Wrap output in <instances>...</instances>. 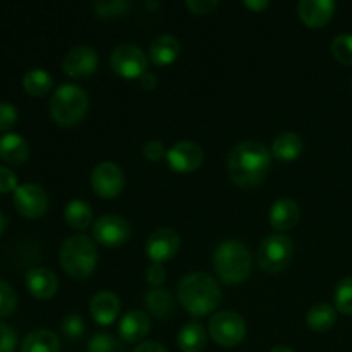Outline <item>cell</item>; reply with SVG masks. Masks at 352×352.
I'll return each mask as SVG.
<instances>
[{
  "mask_svg": "<svg viewBox=\"0 0 352 352\" xmlns=\"http://www.w3.org/2000/svg\"><path fill=\"white\" fill-rule=\"evenodd\" d=\"M272 151L260 141H243L236 144L227 158L229 177L239 188L261 184L270 170Z\"/></svg>",
  "mask_w": 352,
  "mask_h": 352,
  "instance_id": "6da1fadb",
  "label": "cell"
},
{
  "mask_svg": "<svg viewBox=\"0 0 352 352\" xmlns=\"http://www.w3.org/2000/svg\"><path fill=\"white\" fill-rule=\"evenodd\" d=\"M179 302L192 316H206L215 311L222 299L219 284L210 275L195 272L179 282Z\"/></svg>",
  "mask_w": 352,
  "mask_h": 352,
  "instance_id": "7a4b0ae2",
  "label": "cell"
},
{
  "mask_svg": "<svg viewBox=\"0 0 352 352\" xmlns=\"http://www.w3.org/2000/svg\"><path fill=\"white\" fill-rule=\"evenodd\" d=\"M213 268L223 284L236 285L251 275L253 258L250 250L239 241H223L213 253Z\"/></svg>",
  "mask_w": 352,
  "mask_h": 352,
  "instance_id": "3957f363",
  "label": "cell"
},
{
  "mask_svg": "<svg viewBox=\"0 0 352 352\" xmlns=\"http://www.w3.org/2000/svg\"><path fill=\"white\" fill-rule=\"evenodd\" d=\"M58 260H60L62 270L69 277L82 280L95 272L98 254H96V248L89 237L76 234L62 243Z\"/></svg>",
  "mask_w": 352,
  "mask_h": 352,
  "instance_id": "277c9868",
  "label": "cell"
},
{
  "mask_svg": "<svg viewBox=\"0 0 352 352\" xmlns=\"http://www.w3.org/2000/svg\"><path fill=\"white\" fill-rule=\"evenodd\" d=\"M88 93L76 85H62L50 100V116L60 127H71L81 122L88 112Z\"/></svg>",
  "mask_w": 352,
  "mask_h": 352,
  "instance_id": "5b68a950",
  "label": "cell"
},
{
  "mask_svg": "<svg viewBox=\"0 0 352 352\" xmlns=\"http://www.w3.org/2000/svg\"><path fill=\"white\" fill-rule=\"evenodd\" d=\"M294 253L296 248L291 237L284 234H272L265 237L258 248V265L265 274L277 275L292 263Z\"/></svg>",
  "mask_w": 352,
  "mask_h": 352,
  "instance_id": "8992f818",
  "label": "cell"
},
{
  "mask_svg": "<svg viewBox=\"0 0 352 352\" xmlns=\"http://www.w3.org/2000/svg\"><path fill=\"white\" fill-rule=\"evenodd\" d=\"M210 336L222 347H236L246 337V323L236 311H219L210 320Z\"/></svg>",
  "mask_w": 352,
  "mask_h": 352,
  "instance_id": "52a82bcc",
  "label": "cell"
},
{
  "mask_svg": "<svg viewBox=\"0 0 352 352\" xmlns=\"http://www.w3.org/2000/svg\"><path fill=\"white\" fill-rule=\"evenodd\" d=\"M110 65L120 78L140 79V76L146 72L148 57L138 45L120 43L119 47L113 48Z\"/></svg>",
  "mask_w": 352,
  "mask_h": 352,
  "instance_id": "ba28073f",
  "label": "cell"
},
{
  "mask_svg": "<svg viewBox=\"0 0 352 352\" xmlns=\"http://www.w3.org/2000/svg\"><path fill=\"white\" fill-rule=\"evenodd\" d=\"M91 188L100 198L112 199L122 192L124 189V172L113 162H102L91 172Z\"/></svg>",
  "mask_w": 352,
  "mask_h": 352,
  "instance_id": "9c48e42d",
  "label": "cell"
},
{
  "mask_svg": "<svg viewBox=\"0 0 352 352\" xmlns=\"http://www.w3.org/2000/svg\"><path fill=\"white\" fill-rule=\"evenodd\" d=\"M14 206L24 219H40L48 208V196L41 186L26 182L14 191Z\"/></svg>",
  "mask_w": 352,
  "mask_h": 352,
  "instance_id": "30bf717a",
  "label": "cell"
},
{
  "mask_svg": "<svg viewBox=\"0 0 352 352\" xmlns=\"http://www.w3.org/2000/svg\"><path fill=\"white\" fill-rule=\"evenodd\" d=\"M131 226L120 215H103L93 226V237L105 248H119L129 239Z\"/></svg>",
  "mask_w": 352,
  "mask_h": 352,
  "instance_id": "8fae6325",
  "label": "cell"
},
{
  "mask_svg": "<svg viewBox=\"0 0 352 352\" xmlns=\"http://www.w3.org/2000/svg\"><path fill=\"white\" fill-rule=\"evenodd\" d=\"M167 164L168 167L179 174H189L201 167L205 160V151L195 141H181L174 144L170 150H167Z\"/></svg>",
  "mask_w": 352,
  "mask_h": 352,
  "instance_id": "7c38bea8",
  "label": "cell"
},
{
  "mask_svg": "<svg viewBox=\"0 0 352 352\" xmlns=\"http://www.w3.org/2000/svg\"><path fill=\"white\" fill-rule=\"evenodd\" d=\"M179 248H181V237L175 232L174 229H168V227H162L157 229L155 232L150 234L146 241V256L150 258L153 263L164 265L165 261L172 260V258L177 254Z\"/></svg>",
  "mask_w": 352,
  "mask_h": 352,
  "instance_id": "4fadbf2b",
  "label": "cell"
},
{
  "mask_svg": "<svg viewBox=\"0 0 352 352\" xmlns=\"http://www.w3.org/2000/svg\"><path fill=\"white\" fill-rule=\"evenodd\" d=\"M62 69L69 78H88L98 69V54L91 47H76L67 52L62 60Z\"/></svg>",
  "mask_w": 352,
  "mask_h": 352,
  "instance_id": "5bb4252c",
  "label": "cell"
},
{
  "mask_svg": "<svg viewBox=\"0 0 352 352\" xmlns=\"http://www.w3.org/2000/svg\"><path fill=\"white\" fill-rule=\"evenodd\" d=\"M336 2L332 0H301L298 3L299 19L308 28H323L332 21L336 14Z\"/></svg>",
  "mask_w": 352,
  "mask_h": 352,
  "instance_id": "9a60e30c",
  "label": "cell"
},
{
  "mask_svg": "<svg viewBox=\"0 0 352 352\" xmlns=\"http://www.w3.org/2000/svg\"><path fill=\"white\" fill-rule=\"evenodd\" d=\"M26 289L33 298L47 301V299L54 298L58 291V280L55 277L54 272L47 270V268H31L26 272Z\"/></svg>",
  "mask_w": 352,
  "mask_h": 352,
  "instance_id": "2e32d148",
  "label": "cell"
},
{
  "mask_svg": "<svg viewBox=\"0 0 352 352\" xmlns=\"http://www.w3.org/2000/svg\"><path fill=\"white\" fill-rule=\"evenodd\" d=\"M89 313L98 325L107 327L117 320L120 313V301L116 292L100 291L89 301Z\"/></svg>",
  "mask_w": 352,
  "mask_h": 352,
  "instance_id": "e0dca14e",
  "label": "cell"
},
{
  "mask_svg": "<svg viewBox=\"0 0 352 352\" xmlns=\"http://www.w3.org/2000/svg\"><path fill=\"white\" fill-rule=\"evenodd\" d=\"M270 226L278 232H285V230L294 229L301 219V208L298 203L291 198H280L272 205L270 213Z\"/></svg>",
  "mask_w": 352,
  "mask_h": 352,
  "instance_id": "ac0fdd59",
  "label": "cell"
},
{
  "mask_svg": "<svg viewBox=\"0 0 352 352\" xmlns=\"http://www.w3.org/2000/svg\"><path fill=\"white\" fill-rule=\"evenodd\" d=\"M150 327L151 322L148 313L141 311V309H133V311H127L120 318L119 336L127 344L141 342L148 336V332H150Z\"/></svg>",
  "mask_w": 352,
  "mask_h": 352,
  "instance_id": "d6986e66",
  "label": "cell"
},
{
  "mask_svg": "<svg viewBox=\"0 0 352 352\" xmlns=\"http://www.w3.org/2000/svg\"><path fill=\"white\" fill-rule=\"evenodd\" d=\"M181 54L179 40L172 34H158L150 45V60L158 67L170 65Z\"/></svg>",
  "mask_w": 352,
  "mask_h": 352,
  "instance_id": "ffe728a7",
  "label": "cell"
},
{
  "mask_svg": "<svg viewBox=\"0 0 352 352\" xmlns=\"http://www.w3.org/2000/svg\"><path fill=\"white\" fill-rule=\"evenodd\" d=\"M30 157V144L21 134L9 133L0 138V158L6 164L21 165Z\"/></svg>",
  "mask_w": 352,
  "mask_h": 352,
  "instance_id": "44dd1931",
  "label": "cell"
},
{
  "mask_svg": "<svg viewBox=\"0 0 352 352\" xmlns=\"http://www.w3.org/2000/svg\"><path fill=\"white\" fill-rule=\"evenodd\" d=\"M144 305H146L148 311L158 320H170L174 315L175 302L170 292L167 289H151L144 296Z\"/></svg>",
  "mask_w": 352,
  "mask_h": 352,
  "instance_id": "7402d4cb",
  "label": "cell"
},
{
  "mask_svg": "<svg viewBox=\"0 0 352 352\" xmlns=\"http://www.w3.org/2000/svg\"><path fill=\"white\" fill-rule=\"evenodd\" d=\"M272 155L280 162H294L302 153V140L296 133H282L272 143Z\"/></svg>",
  "mask_w": 352,
  "mask_h": 352,
  "instance_id": "603a6c76",
  "label": "cell"
},
{
  "mask_svg": "<svg viewBox=\"0 0 352 352\" xmlns=\"http://www.w3.org/2000/svg\"><path fill=\"white\" fill-rule=\"evenodd\" d=\"M21 352H60V340L47 329L34 330L23 340Z\"/></svg>",
  "mask_w": 352,
  "mask_h": 352,
  "instance_id": "cb8c5ba5",
  "label": "cell"
},
{
  "mask_svg": "<svg viewBox=\"0 0 352 352\" xmlns=\"http://www.w3.org/2000/svg\"><path fill=\"white\" fill-rule=\"evenodd\" d=\"M337 322V309L333 306L327 305V302H318L313 308H309L308 315H306V323H308L309 330L316 333L329 332Z\"/></svg>",
  "mask_w": 352,
  "mask_h": 352,
  "instance_id": "d4e9b609",
  "label": "cell"
},
{
  "mask_svg": "<svg viewBox=\"0 0 352 352\" xmlns=\"http://www.w3.org/2000/svg\"><path fill=\"white\" fill-rule=\"evenodd\" d=\"M64 220L69 227L76 230H85L93 222V210L85 199H72L65 205Z\"/></svg>",
  "mask_w": 352,
  "mask_h": 352,
  "instance_id": "484cf974",
  "label": "cell"
},
{
  "mask_svg": "<svg viewBox=\"0 0 352 352\" xmlns=\"http://www.w3.org/2000/svg\"><path fill=\"white\" fill-rule=\"evenodd\" d=\"M177 344L182 352H201L206 347V332L199 323L189 322L179 330Z\"/></svg>",
  "mask_w": 352,
  "mask_h": 352,
  "instance_id": "4316f807",
  "label": "cell"
},
{
  "mask_svg": "<svg viewBox=\"0 0 352 352\" xmlns=\"http://www.w3.org/2000/svg\"><path fill=\"white\" fill-rule=\"evenodd\" d=\"M54 86V78L43 69H31L24 74L23 88L30 96H45Z\"/></svg>",
  "mask_w": 352,
  "mask_h": 352,
  "instance_id": "83f0119b",
  "label": "cell"
},
{
  "mask_svg": "<svg viewBox=\"0 0 352 352\" xmlns=\"http://www.w3.org/2000/svg\"><path fill=\"white\" fill-rule=\"evenodd\" d=\"M336 309L342 315H352V277H346L337 284L336 294H333Z\"/></svg>",
  "mask_w": 352,
  "mask_h": 352,
  "instance_id": "f1b7e54d",
  "label": "cell"
},
{
  "mask_svg": "<svg viewBox=\"0 0 352 352\" xmlns=\"http://www.w3.org/2000/svg\"><path fill=\"white\" fill-rule=\"evenodd\" d=\"M131 3L127 0H102V2L93 3V10L102 19H112V17L126 16Z\"/></svg>",
  "mask_w": 352,
  "mask_h": 352,
  "instance_id": "f546056e",
  "label": "cell"
},
{
  "mask_svg": "<svg viewBox=\"0 0 352 352\" xmlns=\"http://www.w3.org/2000/svg\"><path fill=\"white\" fill-rule=\"evenodd\" d=\"M330 50H332L336 60H339L340 64L352 65V34L344 33L333 38Z\"/></svg>",
  "mask_w": 352,
  "mask_h": 352,
  "instance_id": "4dcf8cb0",
  "label": "cell"
},
{
  "mask_svg": "<svg viewBox=\"0 0 352 352\" xmlns=\"http://www.w3.org/2000/svg\"><path fill=\"white\" fill-rule=\"evenodd\" d=\"M88 352H126V347L120 340H117L109 333H98L91 337L88 344Z\"/></svg>",
  "mask_w": 352,
  "mask_h": 352,
  "instance_id": "1f68e13d",
  "label": "cell"
},
{
  "mask_svg": "<svg viewBox=\"0 0 352 352\" xmlns=\"http://www.w3.org/2000/svg\"><path fill=\"white\" fill-rule=\"evenodd\" d=\"M85 329H86L85 320H82L79 315H76V313H71V315L65 316L60 323L62 333L71 340H76L79 339V337H82Z\"/></svg>",
  "mask_w": 352,
  "mask_h": 352,
  "instance_id": "d6a6232c",
  "label": "cell"
},
{
  "mask_svg": "<svg viewBox=\"0 0 352 352\" xmlns=\"http://www.w3.org/2000/svg\"><path fill=\"white\" fill-rule=\"evenodd\" d=\"M17 306V296L12 285L6 280H0V316L12 315Z\"/></svg>",
  "mask_w": 352,
  "mask_h": 352,
  "instance_id": "836d02e7",
  "label": "cell"
},
{
  "mask_svg": "<svg viewBox=\"0 0 352 352\" xmlns=\"http://www.w3.org/2000/svg\"><path fill=\"white\" fill-rule=\"evenodd\" d=\"M17 344V336L7 323L0 322V352H14Z\"/></svg>",
  "mask_w": 352,
  "mask_h": 352,
  "instance_id": "e575fe53",
  "label": "cell"
},
{
  "mask_svg": "<svg viewBox=\"0 0 352 352\" xmlns=\"http://www.w3.org/2000/svg\"><path fill=\"white\" fill-rule=\"evenodd\" d=\"M143 155L146 160L160 162L162 158L167 157V150H165L164 143H160V141H157V140H151V141H146V143H144Z\"/></svg>",
  "mask_w": 352,
  "mask_h": 352,
  "instance_id": "d590c367",
  "label": "cell"
},
{
  "mask_svg": "<svg viewBox=\"0 0 352 352\" xmlns=\"http://www.w3.org/2000/svg\"><path fill=\"white\" fill-rule=\"evenodd\" d=\"M17 188V175L9 167H0V195L14 192Z\"/></svg>",
  "mask_w": 352,
  "mask_h": 352,
  "instance_id": "8d00e7d4",
  "label": "cell"
},
{
  "mask_svg": "<svg viewBox=\"0 0 352 352\" xmlns=\"http://www.w3.org/2000/svg\"><path fill=\"white\" fill-rule=\"evenodd\" d=\"M17 122V110L10 103H0V131H9Z\"/></svg>",
  "mask_w": 352,
  "mask_h": 352,
  "instance_id": "74e56055",
  "label": "cell"
},
{
  "mask_svg": "<svg viewBox=\"0 0 352 352\" xmlns=\"http://www.w3.org/2000/svg\"><path fill=\"white\" fill-rule=\"evenodd\" d=\"M220 3L217 0H188L186 2V7L191 10L196 16H205V14H210L213 9H217Z\"/></svg>",
  "mask_w": 352,
  "mask_h": 352,
  "instance_id": "f35d334b",
  "label": "cell"
},
{
  "mask_svg": "<svg viewBox=\"0 0 352 352\" xmlns=\"http://www.w3.org/2000/svg\"><path fill=\"white\" fill-rule=\"evenodd\" d=\"M167 278V272H165V267L160 263H151L146 270V282L150 285H153L155 289L160 287L162 284Z\"/></svg>",
  "mask_w": 352,
  "mask_h": 352,
  "instance_id": "ab89813d",
  "label": "cell"
},
{
  "mask_svg": "<svg viewBox=\"0 0 352 352\" xmlns=\"http://www.w3.org/2000/svg\"><path fill=\"white\" fill-rule=\"evenodd\" d=\"M134 352H168L162 346L160 342H155V340H144V342L138 344V347Z\"/></svg>",
  "mask_w": 352,
  "mask_h": 352,
  "instance_id": "60d3db41",
  "label": "cell"
},
{
  "mask_svg": "<svg viewBox=\"0 0 352 352\" xmlns=\"http://www.w3.org/2000/svg\"><path fill=\"white\" fill-rule=\"evenodd\" d=\"M140 85L143 86L144 89H155L158 85V79L153 72H144V74L140 76Z\"/></svg>",
  "mask_w": 352,
  "mask_h": 352,
  "instance_id": "b9f144b4",
  "label": "cell"
},
{
  "mask_svg": "<svg viewBox=\"0 0 352 352\" xmlns=\"http://www.w3.org/2000/svg\"><path fill=\"white\" fill-rule=\"evenodd\" d=\"M243 6L248 7V9L254 10V12H261V10H265L268 6H270V2H267V0H244Z\"/></svg>",
  "mask_w": 352,
  "mask_h": 352,
  "instance_id": "7bdbcfd3",
  "label": "cell"
},
{
  "mask_svg": "<svg viewBox=\"0 0 352 352\" xmlns=\"http://www.w3.org/2000/svg\"><path fill=\"white\" fill-rule=\"evenodd\" d=\"M270 352H294V351L287 346H277V347H274Z\"/></svg>",
  "mask_w": 352,
  "mask_h": 352,
  "instance_id": "ee69618b",
  "label": "cell"
},
{
  "mask_svg": "<svg viewBox=\"0 0 352 352\" xmlns=\"http://www.w3.org/2000/svg\"><path fill=\"white\" fill-rule=\"evenodd\" d=\"M6 226H7V219H6V217H3V213L0 212V234L3 232V229H6Z\"/></svg>",
  "mask_w": 352,
  "mask_h": 352,
  "instance_id": "f6af8a7d",
  "label": "cell"
}]
</instances>
